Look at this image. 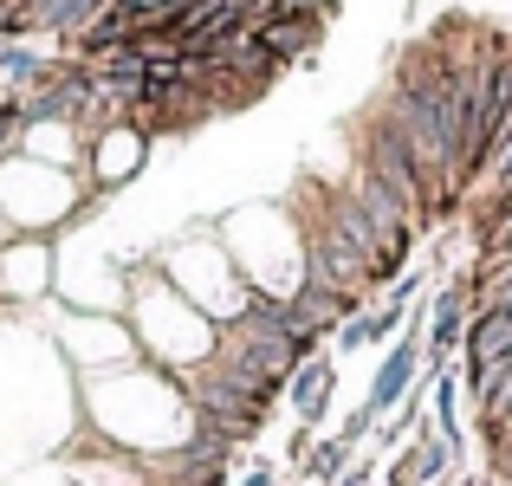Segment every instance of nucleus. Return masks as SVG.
<instances>
[{
	"label": "nucleus",
	"mask_w": 512,
	"mask_h": 486,
	"mask_svg": "<svg viewBox=\"0 0 512 486\" xmlns=\"http://www.w3.org/2000/svg\"><path fill=\"white\" fill-rule=\"evenodd\" d=\"M357 175H370L383 195H396L415 214V227H428V188H422V175H415V162L383 111H363V124H357Z\"/></svg>",
	"instance_id": "1"
},
{
	"label": "nucleus",
	"mask_w": 512,
	"mask_h": 486,
	"mask_svg": "<svg viewBox=\"0 0 512 486\" xmlns=\"http://www.w3.org/2000/svg\"><path fill=\"white\" fill-rule=\"evenodd\" d=\"M253 39L266 46V59H273L279 72H292V65H312V59H318V39H325V13L279 0V7L266 13L260 26H253Z\"/></svg>",
	"instance_id": "2"
},
{
	"label": "nucleus",
	"mask_w": 512,
	"mask_h": 486,
	"mask_svg": "<svg viewBox=\"0 0 512 486\" xmlns=\"http://www.w3.org/2000/svg\"><path fill=\"white\" fill-rule=\"evenodd\" d=\"M415 383H422V312L402 324V337L383 350V363H376V383H370V396H363V409L383 422V415L402 409V396H409Z\"/></svg>",
	"instance_id": "3"
},
{
	"label": "nucleus",
	"mask_w": 512,
	"mask_h": 486,
	"mask_svg": "<svg viewBox=\"0 0 512 486\" xmlns=\"http://www.w3.org/2000/svg\"><path fill=\"white\" fill-rule=\"evenodd\" d=\"M331 396H338V357H331V350L305 357L299 370L286 376V402H292V415H299L305 435H312V428L331 415Z\"/></svg>",
	"instance_id": "4"
},
{
	"label": "nucleus",
	"mask_w": 512,
	"mask_h": 486,
	"mask_svg": "<svg viewBox=\"0 0 512 486\" xmlns=\"http://www.w3.org/2000/svg\"><path fill=\"white\" fill-rule=\"evenodd\" d=\"M117 0H26V20H20V33L33 39V33H52L59 46H72L78 33H91V26L111 13Z\"/></svg>",
	"instance_id": "5"
},
{
	"label": "nucleus",
	"mask_w": 512,
	"mask_h": 486,
	"mask_svg": "<svg viewBox=\"0 0 512 486\" xmlns=\"http://www.w3.org/2000/svg\"><path fill=\"white\" fill-rule=\"evenodd\" d=\"M344 467H350V441H312L305 448V480H325V486H338L344 480Z\"/></svg>",
	"instance_id": "6"
},
{
	"label": "nucleus",
	"mask_w": 512,
	"mask_h": 486,
	"mask_svg": "<svg viewBox=\"0 0 512 486\" xmlns=\"http://www.w3.org/2000/svg\"><path fill=\"white\" fill-rule=\"evenodd\" d=\"M493 253H512V214L500 227H487V234H480V260H493Z\"/></svg>",
	"instance_id": "7"
},
{
	"label": "nucleus",
	"mask_w": 512,
	"mask_h": 486,
	"mask_svg": "<svg viewBox=\"0 0 512 486\" xmlns=\"http://www.w3.org/2000/svg\"><path fill=\"white\" fill-rule=\"evenodd\" d=\"M383 486H422V480H415V454H409V448H402L396 461L383 467Z\"/></svg>",
	"instance_id": "8"
},
{
	"label": "nucleus",
	"mask_w": 512,
	"mask_h": 486,
	"mask_svg": "<svg viewBox=\"0 0 512 486\" xmlns=\"http://www.w3.org/2000/svg\"><path fill=\"white\" fill-rule=\"evenodd\" d=\"M273 480H279L273 467H266V461H253V467H247V480H240V486H273Z\"/></svg>",
	"instance_id": "9"
}]
</instances>
